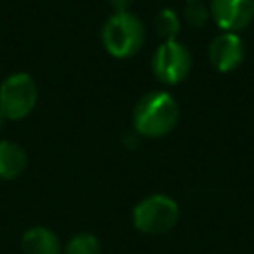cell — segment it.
<instances>
[{
    "label": "cell",
    "instance_id": "1",
    "mask_svg": "<svg viewBox=\"0 0 254 254\" xmlns=\"http://www.w3.org/2000/svg\"><path fill=\"white\" fill-rule=\"evenodd\" d=\"M177 121L179 105L167 91H151L143 95L133 109L135 131L143 137H163L175 129Z\"/></svg>",
    "mask_w": 254,
    "mask_h": 254
},
{
    "label": "cell",
    "instance_id": "2",
    "mask_svg": "<svg viewBox=\"0 0 254 254\" xmlns=\"http://www.w3.org/2000/svg\"><path fill=\"white\" fill-rule=\"evenodd\" d=\"M101 40L105 50L113 56V58H131L133 54H137L145 42V28L141 24V20L127 12H115L113 16H109L103 24L101 30Z\"/></svg>",
    "mask_w": 254,
    "mask_h": 254
},
{
    "label": "cell",
    "instance_id": "3",
    "mask_svg": "<svg viewBox=\"0 0 254 254\" xmlns=\"http://www.w3.org/2000/svg\"><path fill=\"white\" fill-rule=\"evenodd\" d=\"M179 220V204L167 194H151L135 204L133 224L145 234H165Z\"/></svg>",
    "mask_w": 254,
    "mask_h": 254
},
{
    "label": "cell",
    "instance_id": "4",
    "mask_svg": "<svg viewBox=\"0 0 254 254\" xmlns=\"http://www.w3.org/2000/svg\"><path fill=\"white\" fill-rule=\"evenodd\" d=\"M38 101V87L32 75L12 73L0 85V113L4 119H24Z\"/></svg>",
    "mask_w": 254,
    "mask_h": 254
},
{
    "label": "cell",
    "instance_id": "5",
    "mask_svg": "<svg viewBox=\"0 0 254 254\" xmlns=\"http://www.w3.org/2000/svg\"><path fill=\"white\" fill-rule=\"evenodd\" d=\"M151 67H153V75L161 83L175 85V83H181L189 75L192 67V58L185 44L171 40V42H163L157 48Z\"/></svg>",
    "mask_w": 254,
    "mask_h": 254
},
{
    "label": "cell",
    "instance_id": "6",
    "mask_svg": "<svg viewBox=\"0 0 254 254\" xmlns=\"http://www.w3.org/2000/svg\"><path fill=\"white\" fill-rule=\"evenodd\" d=\"M244 54H246L244 42L236 32H222L210 42L208 48L210 64L220 73H228L236 69L244 62Z\"/></svg>",
    "mask_w": 254,
    "mask_h": 254
},
{
    "label": "cell",
    "instance_id": "7",
    "mask_svg": "<svg viewBox=\"0 0 254 254\" xmlns=\"http://www.w3.org/2000/svg\"><path fill=\"white\" fill-rule=\"evenodd\" d=\"M210 14L222 32H238L254 18V0H210Z\"/></svg>",
    "mask_w": 254,
    "mask_h": 254
},
{
    "label": "cell",
    "instance_id": "8",
    "mask_svg": "<svg viewBox=\"0 0 254 254\" xmlns=\"http://www.w3.org/2000/svg\"><path fill=\"white\" fill-rule=\"evenodd\" d=\"M24 254H62L60 238L46 226H32L22 236Z\"/></svg>",
    "mask_w": 254,
    "mask_h": 254
},
{
    "label": "cell",
    "instance_id": "9",
    "mask_svg": "<svg viewBox=\"0 0 254 254\" xmlns=\"http://www.w3.org/2000/svg\"><path fill=\"white\" fill-rule=\"evenodd\" d=\"M28 165L26 151L12 143V141H0V179L12 181L24 173Z\"/></svg>",
    "mask_w": 254,
    "mask_h": 254
},
{
    "label": "cell",
    "instance_id": "10",
    "mask_svg": "<svg viewBox=\"0 0 254 254\" xmlns=\"http://www.w3.org/2000/svg\"><path fill=\"white\" fill-rule=\"evenodd\" d=\"M155 32L163 38V42H171L177 40L179 32H181V18L175 10L165 8L157 14L155 18Z\"/></svg>",
    "mask_w": 254,
    "mask_h": 254
},
{
    "label": "cell",
    "instance_id": "11",
    "mask_svg": "<svg viewBox=\"0 0 254 254\" xmlns=\"http://www.w3.org/2000/svg\"><path fill=\"white\" fill-rule=\"evenodd\" d=\"M65 254H101V244L97 236L89 232H81V234H75L67 242Z\"/></svg>",
    "mask_w": 254,
    "mask_h": 254
},
{
    "label": "cell",
    "instance_id": "12",
    "mask_svg": "<svg viewBox=\"0 0 254 254\" xmlns=\"http://www.w3.org/2000/svg\"><path fill=\"white\" fill-rule=\"evenodd\" d=\"M185 20H187L190 26L200 28V26L208 20V10H206V6H204L200 0L189 2V6L185 8Z\"/></svg>",
    "mask_w": 254,
    "mask_h": 254
},
{
    "label": "cell",
    "instance_id": "13",
    "mask_svg": "<svg viewBox=\"0 0 254 254\" xmlns=\"http://www.w3.org/2000/svg\"><path fill=\"white\" fill-rule=\"evenodd\" d=\"M107 2L115 8V12H127V8L131 6L133 0H107Z\"/></svg>",
    "mask_w": 254,
    "mask_h": 254
},
{
    "label": "cell",
    "instance_id": "14",
    "mask_svg": "<svg viewBox=\"0 0 254 254\" xmlns=\"http://www.w3.org/2000/svg\"><path fill=\"white\" fill-rule=\"evenodd\" d=\"M2 123H4V115L0 113V127H2Z\"/></svg>",
    "mask_w": 254,
    "mask_h": 254
},
{
    "label": "cell",
    "instance_id": "15",
    "mask_svg": "<svg viewBox=\"0 0 254 254\" xmlns=\"http://www.w3.org/2000/svg\"><path fill=\"white\" fill-rule=\"evenodd\" d=\"M189 2H196V0H189Z\"/></svg>",
    "mask_w": 254,
    "mask_h": 254
}]
</instances>
